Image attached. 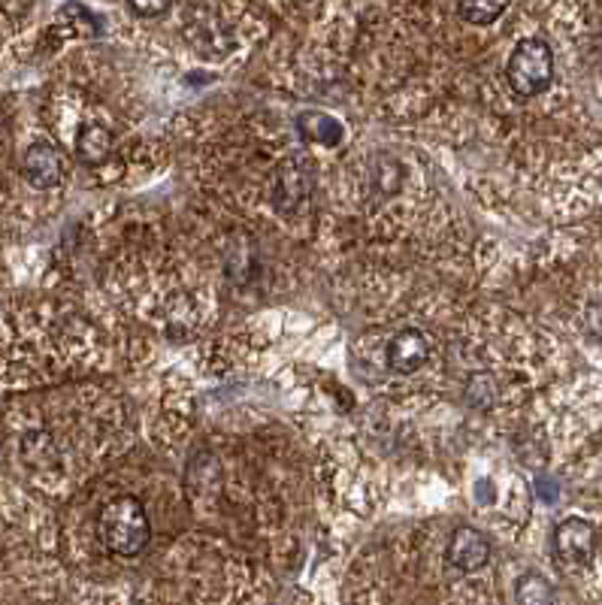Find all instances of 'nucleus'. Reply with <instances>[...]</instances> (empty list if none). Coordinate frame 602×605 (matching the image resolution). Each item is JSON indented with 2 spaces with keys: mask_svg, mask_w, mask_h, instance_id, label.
Listing matches in <instances>:
<instances>
[{
  "mask_svg": "<svg viewBox=\"0 0 602 605\" xmlns=\"http://www.w3.org/2000/svg\"><path fill=\"white\" fill-rule=\"evenodd\" d=\"M103 545L113 551L115 557H137L149 545V518L137 496H115L100 508L98 521Z\"/></svg>",
  "mask_w": 602,
  "mask_h": 605,
  "instance_id": "1",
  "label": "nucleus"
},
{
  "mask_svg": "<svg viewBox=\"0 0 602 605\" xmlns=\"http://www.w3.org/2000/svg\"><path fill=\"white\" fill-rule=\"evenodd\" d=\"M505 76L512 91L521 98H536L542 94L551 79H554V55H551V46L542 40H521L509 64H505Z\"/></svg>",
  "mask_w": 602,
  "mask_h": 605,
  "instance_id": "2",
  "label": "nucleus"
},
{
  "mask_svg": "<svg viewBox=\"0 0 602 605\" xmlns=\"http://www.w3.org/2000/svg\"><path fill=\"white\" fill-rule=\"evenodd\" d=\"M22 169H25V179H28L34 188H55L64 179L67 173V164H64V155L61 149L52 146V142H30L25 149V157H22Z\"/></svg>",
  "mask_w": 602,
  "mask_h": 605,
  "instance_id": "3",
  "label": "nucleus"
},
{
  "mask_svg": "<svg viewBox=\"0 0 602 605\" xmlns=\"http://www.w3.org/2000/svg\"><path fill=\"white\" fill-rule=\"evenodd\" d=\"M554 551L566 564H588L597 551V527L585 518H566L554 530Z\"/></svg>",
  "mask_w": 602,
  "mask_h": 605,
  "instance_id": "4",
  "label": "nucleus"
},
{
  "mask_svg": "<svg viewBox=\"0 0 602 605\" xmlns=\"http://www.w3.org/2000/svg\"><path fill=\"white\" fill-rule=\"evenodd\" d=\"M273 203L285 218H294L303 212V206L309 203V176L306 169L294 164V161H285L276 173V188H273Z\"/></svg>",
  "mask_w": 602,
  "mask_h": 605,
  "instance_id": "5",
  "label": "nucleus"
},
{
  "mask_svg": "<svg viewBox=\"0 0 602 605\" xmlns=\"http://www.w3.org/2000/svg\"><path fill=\"white\" fill-rule=\"evenodd\" d=\"M449 564L461 572H476L490 560V545L476 527H457L449 539Z\"/></svg>",
  "mask_w": 602,
  "mask_h": 605,
  "instance_id": "6",
  "label": "nucleus"
},
{
  "mask_svg": "<svg viewBox=\"0 0 602 605\" xmlns=\"http://www.w3.org/2000/svg\"><path fill=\"white\" fill-rule=\"evenodd\" d=\"M427 354H430V342L415 327L400 330L388 342V366H391L393 373H400V376H409V373L421 369V366L427 364Z\"/></svg>",
  "mask_w": 602,
  "mask_h": 605,
  "instance_id": "7",
  "label": "nucleus"
},
{
  "mask_svg": "<svg viewBox=\"0 0 602 605\" xmlns=\"http://www.w3.org/2000/svg\"><path fill=\"white\" fill-rule=\"evenodd\" d=\"M113 152V134L106 130L103 125H95V122H88V125L79 127V134H76V155L83 164H103L106 157Z\"/></svg>",
  "mask_w": 602,
  "mask_h": 605,
  "instance_id": "8",
  "label": "nucleus"
},
{
  "mask_svg": "<svg viewBox=\"0 0 602 605\" xmlns=\"http://www.w3.org/2000/svg\"><path fill=\"white\" fill-rule=\"evenodd\" d=\"M297 130L306 142H322V146H337L342 142V125L337 118L324 113H303L297 118Z\"/></svg>",
  "mask_w": 602,
  "mask_h": 605,
  "instance_id": "9",
  "label": "nucleus"
},
{
  "mask_svg": "<svg viewBox=\"0 0 602 605\" xmlns=\"http://www.w3.org/2000/svg\"><path fill=\"white\" fill-rule=\"evenodd\" d=\"M515 603L518 605H554V588L539 572H527L515 584Z\"/></svg>",
  "mask_w": 602,
  "mask_h": 605,
  "instance_id": "10",
  "label": "nucleus"
},
{
  "mask_svg": "<svg viewBox=\"0 0 602 605\" xmlns=\"http://www.w3.org/2000/svg\"><path fill=\"white\" fill-rule=\"evenodd\" d=\"M466 403L473 408H481V412H488V408L497 406V381L493 376L488 373H476V376H469V385H466Z\"/></svg>",
  "mask_w": 602,
  "mask_h": 605,
  "instance_id": "11",
  "label": "nucleus"
},
{
  "mask_svg": "<svg viewBox=\"0 0 602 605\" xmlns=\"http://www.w3.org/2000/svg\"><path fill=\"white\" fill-rule=\"evenodd\" d=\"M457 13L469 25H490L493 18H500L505 13V3H461Z\"/></svg>",
  "mask_w": 602,
  "mask_h": 605,
  "instance_id": "12",
  "label": "nucleus"
},
{
  "mask_svg": "<svg viewBox=\"0 0 602 605\" xmlns=\"http://www.w3.org/2000/svg\"><path fill=\"white\" fill-rule=\"evenodd\" d=\"M130 10L140 15H161V13H167L170 3H140V0H134V3H130Z\"/></svg>",
  "mask_w": 602,
  "mask_h": 605,
  "instance_id": "13",
  "label": "nucleus"
},
{
  "mask_svg": "<svg viewBox=\"0 0 602 605\" xmlns=\"http://www.w3.org/2000/svg\"><path fill=\"white\" fill-rule=\"evenodd\" d=\"M588 322H590V330H593V333H597V337L602 339V303H597V306H590Z\"/></svg>",
  "mask_w": 602,
  "mask_h": 605,
  "instance_id": "14",
  "label": "nucleus"
},
{
  "mask_svg": "<svg viewBox=\"0 0 602 605\" xmlns=\"http://www.w3.org/2000/svg\"><path fill=\"white\" fill-rule=\"evenodd\" d=\"M536 491H539V496H545V500H554V496H557V488L548 479L536 481Z\"/></svg>",
  "mask_w": 602,
  "mask_h": 605,
  "instance_id": "15",
  "label": "nucleus"
}]
</instances>
